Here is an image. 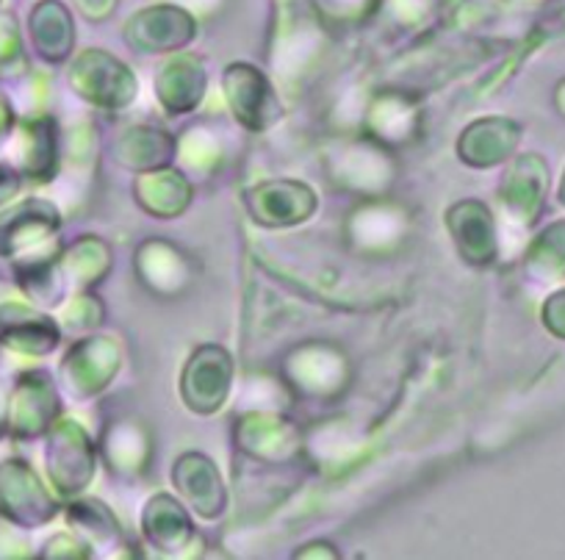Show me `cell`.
<instances>
[{"instance_id": "obj_1", "label": "cell", "mask_w": 565, "mask_h": 560, "mask_svg": "<svg viewBox=\"0 0 565 560\" xmlns=\"http://www.w3.org/2000/svg\"><path fill=\"white\" fill-rule=\"evenodd\" d=\"M194 20L183 9H145L130 20V40L141 47H178L194 36Z\"/></svg>"}, {"instance_id": "obj_2", "label": "cell", "mask_w": 565, "mask_h": 560, "mask_svg": "<svg viewBox=\"0 0 565 560\" xmlns=\"http://www.w3.org/2000/svg\"><path fill=\"white\" fill-rule=\"evenodd\" d=\"M34 31L36 45L45 47L47 40L53 42L51 59H64V53L73 45V20H70L67 9L56 3V0H45L42 7H36Z\"/></svg>"}, {"instance_id": "obj_3", "label": "cell", "mask_w": 565, "mask_h": 560, "mask_svg": "<svg viewBox=\"0 0 565 560\" xmlns=\"http://www.w3.org/2000/svg\"><path fill=\"white\" fill-rule=\"evenodd\" d=\"M532 264L541 266L548 281L565 275V222H557L543 233L541 242L532 250Z\"/></svg>"}, {"instance_id": "obj_4", "label": "cell", "mask_w": 565, "mask_h": 560, "mask_svg": "<svg viewBox=\"0 0 565 560\" xmlns=\"http://www.w3.org/2000/svg\"><path fill=\"white\" fill-rule=\"evenodd\" d=\"M546 325L557 336H565V292L552 297V303L546 306Z\"/></svg>"}, {"instance_id": "obj_5", "label": "cell", "mask_w": 565, "mask_h": 560, "mask_svg": "<svg viewBox=\"0 0 565 560\" xmlns=\"http://www.w3.org/2000/svg\"><path fill=\"white\" fill-rule=\"evenodd\" d=\"M78 3L84 9H89L92 18H103V14H111V9L117 0H78Z\"/></svg>"}, {"instance_id": "obj_6", "label": "cell", "mask_w": 565, "mask_h": 560, "mask_svg": "<svg viewBox=\"0 0 565 560\" xmlns=\"http://www.w3.org/2000/svg\"><path fill=\"white\" fill-rule=\"evenodd\" d=\"M559 198H563V203H565V181H563V194H559Z\"/></svg>"}]
</instances>
